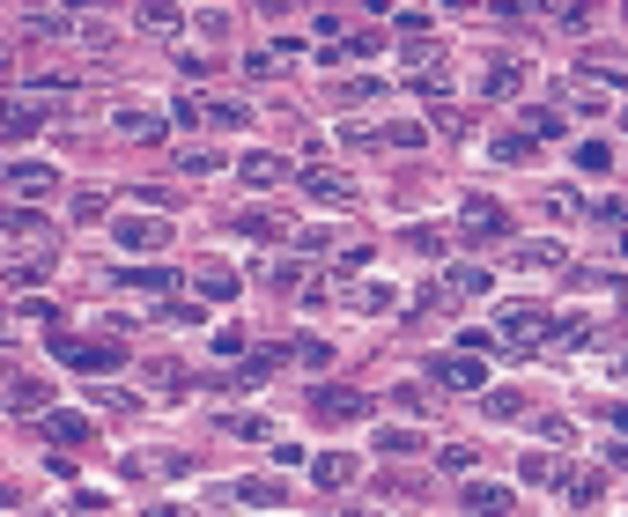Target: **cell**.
I'll return each instance as SVG.
<instances>
[{"label":"cell","instance_id":"obj_9","mask_svg":"<svg viewBox=\"0 0 628 517\" xmlns=\"http://www.w3.org/2000/svg\"><path fill=\"white\" fill-rule=\"evenodd\" d=\"M466 517H510V488H496V481H466Z\"/></svg>","mask_w":628,"mask_h":517},{"label":"cell","instance_id":"obj_32","mask_svg":"<svg viewBox=\"0 0 628 517\" xmlns=\"http://www.w3.org/2000/svg\"><path fill=\"white\" fill-rule=\"evenodd\" d=\"M30 30H37V37H67L74 15H30Z\"/></svg>","mask_w":628,"mask_h":517},{"label":"cell","instance_id":"obj_4","mask_svg":"<svg viewBox=\"0 0 628 517\" xmlns=\"http://www.w3.org/2000/svg\"><path fill=\"white\" fill-rule=\"evenodd\" d=\"M311 414H326V421H363L370 399L355 392V385H311Z\"/></svg>","mask_w":628,"mask_h":517},{"label":"cell","instance_id":"obj_26","mask_svg":"<svg viewBox=\"0 0 628 517\" xmlns=\"http://www.w3.org/2000/svg\"><path fill=\"white\" fill-rule=\"evenodd\" d=\"M569 495H577V503H599V495H606V473H569Z\"/></svg>","mask_w":628,"mask_h":517},{"label":"cell","instance_id":"obj_5","mask_svg":"<svg viewBox=\"0 0 628 517\" xmlns=\"http://www.w3.org/2000/svg\"><path fill=\"white\" fill-rule=\"evenodd\" d=\"M459 229H466L473 244H496V237H510V215H503L496 200H466L459 207Z\"/></svg>","mask_w":628,"mask_h":517},{"label":"cell","instance_id":"obj_35","mask_svg":"<svg viewBox=\"0 0 628 517\" xmlns=\"http://www.w3.org/2000/svg\"><path fill=\"white\" fill-rule=\"evenodd\" d=\"M207 119H215V126H244V104L222 97V104H207Z\"/></svg>","mask_w":628,"mask_h":517},{"label":"cell","instance_id":"obj_18","mask_svg":"<svg viewBox=\"0 0 628 517\" xmlns=\"http://www.w3.org/2000/svg\"><path fill=\"white\" fill-rule=\"evenodd\" d=\"M193 289L222 303V296H237V274H230V266H215V259H207V266H200V274H193Z\"/></svg>","mask_w":628,"mask_h":517},{"label":"cell","instance_id":"obj_37","mask_svg":"<svg viewBox=\"0 0 628 517\" xmlns=\"http://www.w3.org/2000/svg\"><path fill=\"white\" fill-rule=\"evenodd\" d=\"M577 163H584V170H606L614 156H606V141H584V148H577Z\"/></svg>","mask_w":628,"mask_h":517},{"label":"cell","instance_id":"obj_11","mask_svg":"<svg viewBox=\"0 0 628 517\" xmlns=\"http://www.w3.org/2000/svg\"><path fill=\"white\" fill-rule=\"evenodd\" d=\"M311 481L326 488V495H340V488L355 481V458H348V451H326V458H311Z\"/></svg>","mask_w":628,"mask_h":517},{"label":"cell","instance_id":"obj_7","mask_svg":"<svg viewBox=\"0 0 628 517\" xmlns=\"http://www.w3.org/2000/svg\"><path fill=\"white\" fill-rule=\"evenodd\" d=\"M303 193H311L318 207H355V185L340 178V170H318V163L303 170Z\"/></svg>","mask_w":628,"mask_h":517},{"label":"cell","instance_id":"obj_22","mask_svg":"<svg viewBox=\"0 0 628 517\" xmlns=\"http://www.w3.org/2000/svg\"><path fill=\"white\" fill-rule=\"evenodd\" d=\"M281 495H289L281 481H237V503H259V510H274Z\"/></svg>","mask_w":628,"mask_h":517},{"label":"cell","instance_id":"obj_21","mask_svg":"<svg viewBox=\"0 0 628 517\" xmlns=\"http://www.w3.org/2000/svg\"><path fill=\"white\" fill-rule=\"evenodd\" d=\"M45 429H52V444H89V421L82 414H45Z\"/></svg>","mask_w":628,"mask_h":517},{"label":"cell","instance_id":"obj_25","mask_svg":"<svg viewBox=\"0 0 628 517\" xmlns=\"http://www.w3.org/2000/svg\"><path fill=\"white\" fill-rule=\"evenodd\" d=\"M562 133V111H525V141H555Z\"/></svg>","mask_w":628,"mask_h":517},{"label":"cell","instance_id":"obj_24","mask_svg":"<svg viewBox=\"0 0 628 517\" xmlns=\"http://www.w3.org/2000/svg\"><path fill=\"white\" fill-rule=\"evenodd\" d=\"M289 355H296V362H311V370H318V362H333V348H326L318 333H296V340H289Z\"/></svg>","mask_w":628,"mask_h":517},{"label":"cell","instance_id":"obj_12","mask_svg":"<svg viewBox=\"0 0 628 517\" xmlns=\"http://www.w3.org/2000/svg\"><path fill=\"white\" fill-rule=\"evenodd\" d=\"M37 126H45V111H37L30 97H8V104H0V133H15V141H23V133H37Z\"/></svg>","mask_w":628,"mask_h":517},{"label":"cell","instance_id":"obj_3","mask_svg":"<svg viewBox=\"0 0 628 517\" xmlns=\"http://www.w3.org/2000/svg\"><path fill=\"white\" fill-rule=\"evenodd\" d=\"M429 377H436L444 392H488V370H481V362H473L466 348H451V355H429Z\"/></svg>","mask_w":628,"mask_h":517},{"label":"cell","instance_id":"obj_40","mask_svg":"<svg viewBox=\"0 0 628 517\" xmlns=\"http://www.w3.org/2000/svg\"><path fill=\"white\" fill-rule=\"evenodd\" d=\"M0 340H8V311H0Z\"/></svg>","mask_w":628,"mask_h":517},{"label":"cell","instance_id":"obj_39","mask_svg":"<svg viewBox=\"0 0 628 517\" xmlns=\"http://www.w3.org/2000/svg\"><path fill=\"white\" fill-rule=\"evenodd\" d=\"M606 421H614V429L628 436V407H606Z\"/></svg>","mask_w":628,"mask_h":517},{"label":"cell","instance_id":"obj_15","mask_svg":"<svg viewBox=\"0 0 628 517\" xmlns=\"http://www.w3.org/2000/svg\"><path fill=\"white\" fill-rule=\"evenodd\" d=\"M237 229H244V237H266V244H274V237H289V222H281L274 207H244Z\"/></svg>","mask_w":628,"mask_h":517},{"label":"cell","instance_id":"obj_1","mask_svg":"<svg viewBox=\"0 0 628 517\" xmlns=\"http://www.w3.org/2000/svg\"><path fill=\"white\" fill-rule=\"evenodd\" d=\"M540 340H555V311L547 303H510V311L496 318V348H540Z\"/></svg>","mask_w":628,"mask_h":517},{"label":"cell","instance_id":"obj_14","mask_svg":"<svg viewBox=\"0 0 628 517\" xmlns=\"http://www.w3.org/2000/svg\"><path fill=\"white\" fill-rule=\"evenodd\" d=\"M126 289H148V296H178V274H170V266H126Z\"/></svg>","mask_w":628,"mask_h":517},{"label":"cell","instance_id":"obj_6","mask_svg":"<svg viewBox=\"0 0 628 517\" xmlns=\"http://www.w3.org/2000/svg\"><path fill=\"white\" fill-rule=\"evenodd\" d=\"M111 237H119L126 252H163V244H170V229H163L156 215H119V222H111Z\"/></svg>","mask_w":628,"mask_h":517},{"label":"cell","instance_id":"obj_17","mask_svg":"<svg viewBox=\"0 0 628 517\" xmlns=\"http://www.w3.org/2000/svg\"><path fill=\"white\" fill-rule=\"evenodd\" d=\"M481 97H488V104H503V97H518V67H510V60H496V67H488V74H481Z\"/></svg>","mask_w":628,"mask_h":517},{"label":"cell","instance_id":"obj_8","mask_svg":"<svg viewBox=\"0 0 628 517\" xmlns=\"http://www.w3.org/2000/svg\"><path fill=\"white\" fill-rule=\"evenodd\" d=\"M111 126H119L126 141H163V111H148V104H119Z\"/></svg>","mask_w":628,"mask_h":517},{"label":"cell","instance_id":"obj_13","mask_svg":"<svg viewBox=\"0 0 628 517\" xmlns=\"http://www.w3.org/2000/svg\"><path fill=\"white\" fill-rule=\"evenodd\" d=\"M237 170H244V185H281V178H289V163L266 156V148H252V156H244Z\"/></svg>","mask_w":628,"mask_h":517},{"label":"cell","instance_id":"obj_30","mask_svg":"<svg viewBox=\"0 0 628 517\" xmlns=\"http://www.w3.org/2000/svg\"><path fill=\"white\" fill-rule=\"evenodd\" d=\"M392 30H399V37H429V15H422V8H399Z\"/></svg>","mask_w":628,"mask_h":517},{"label":"cell","instance_id":"obj_23","mask_svg":"<svg viewBox=\"0 0 628 517\" xmlns=\"http://www.w3.org/2000/svg\"><path fill=\"white\" fill-rule=\"evenodd\" d=\"M0 229H15V237H45V222H37L30 207H15V200L0 207Z\"/></svg>","mask_w":628,"mask_h":517},{"label":"cell","instance_id":"obj_28","mask_svg":"<svg viewBox=\"0 0 628 517\" xmlns=\"http://www.w3.org/2000/svg\"><path fill=\"white\" fill-rule=\"evenodd\" d=\"M377 141H385V148H422L429 133H422V126H385V133H377Z\"/></svg>","mask_w":628,"mask_h":517},{"label":"cell","instance_id":"obj_33","mask_svg":"<svg viewBox=\"0 0 628 517\" xmlns=\"http://www.w3.org/2000/svg\"><path fill=\"white\" fill-rule=\"evenodd\" d=\"M333 266H340V274H363L370 252H363V244H348V252H333Z\"/></svg>","mask_w":628,"mask_h":517},{"label":"cell","instance_id":"obj_36","mask_svg":"<svg viewBox=\"0 0 628 517\" xmlns=\"http://www.w3.org/2000/svg\"><path fill=\"white\" fill-rule=\"evenodd\" d=\"M562 252H555V244H525V252H518V266H555Z\"/></svg>","mask_w":628,"mask_h":517},{"label":"cell","instance_id":"obj_10","mask_svg":"<svg viewBox=\"0 0 628 517\" xmlns=\"http://www.w3.org/2000/svg\"><path fill=\"white\" fill-rule=\"evenodd\" d=\"M8 185H15L23 200H45L60 178H52V163H8Z\"/></svg>","mask_w":628,"mask_h":517},{"label":"cell","instance_id":"obj_34","mask_svg":"<svg viewBox=\"0 0 628 517\" xmlns=\"http://www.w3.org/2000/svg\"><path fill=\"white\" fill-rule=\"evenodd\" d=\"M222 156H215V148H185V170H193V178H207V170H215Z\"/></svg>","mask_w":628,"mask_h":517},{"label":"cell","instance_id":"obj_41","mask_svg":"<svg viewBox=\"0 0 628 517\" xmlns=\"http://www.w3.org/2000/svg\"><path fill=\"white\" fill-rule=\"evenodd\" d=\"M348 517H377V510H348Z\"/></svg>","mask_w":628,"mask_h":517},{"label":"cell","instance_id":"obj_29","mask_svg":"<svg viewBox=\"0 0 628 517\" xmlns=\"http://www.w3.org/2000/svg\"><path fill=\"white\" fill-rule=\"evenodd\" d=\"M392 303H399V296L385 289V281H370V289H363V296H355V311H392Z\"/></svg>","mask_w":628,"mask_h":517},{"label":"cell","instance_id":"obj_2","mask_svg":"<svg viewBox=\"0 0 628 517\" xmlns=\"http://www.w3.org/2000/svg\"><path fill=\"white\" fill-rule=\"evenodd\" d=\"M52 355H60L67 370H82V377H111V370L126 362L111 340H74V333H52Z\"/></svg>","mask_w":628,"mask_h":517},{"label":"cell","instance_id":"obj_19","mask_svg":"<svg viewBox=\"0 0 628 517\" xmlns=\"http://www.w3.org/2000/svg\"><path fill=\"white\" fill-rule=\"evenodd\" d=\"M444 296H488V266H451V274H444Z\"/></svg>","mask_w":628,"mask_h":517},{"label":"cell","instance_id":"obj_20","mask_svg":"<svg viewBox=\"0 0 628 517\" xmlns=\"http://www.w3.org/2000/svg\"><path fill=\"white\" fill-rule=\"evenodd\" d=\"M481 414H488V421H510V414H525V392H510V385L481 392Z\"/></svg>","mask_w":628,"mask_h":517},{"label":"cell","instance_id":"obj_38","mask_svg":"<svg viewBox=\"0 0 628 517\" xmlns=\"http://www.w3.org/2000/svg\"><path fill=\"white\" fill-rule=\"evenodd\" d=\"M141 517H193L185 503H156V510H141Z\"/></svg>","mask_w":628,"mask_h":517},{"label":"cell","instance_id":"obj_42","mask_svg":"<svg viewBox=\"0 0 628 517\" xmlns=\"http://www.w3.org/2000/svg\"><path fill=\"white\" fill-rule=\"evenodd\" d=\"M621 370H628V362H621Z\"/></svg>","mask_w":628,"mask_h":517},{"label":"cell","instance_id":"obj_27","mask_svg":"<svg viewBox=\"0 0 628 517\" xmlns=\"http://www.w3.org/2000/svg\"><path fill=\"white\" fill-rule=\"evenodd\" d=\"M377 451H392V458H407V451H422V436H414V429H385V436H377Z\"/></svg>","mask_w":628,"mask_h":517},{"label":"cell","instance_id":"obj_16","mask_svg":"<svg viewBox=\"0 0 628 517\" xmlns=\"http://www.w3.org/2000/svg\"><path fill=\"white\" fill-rule=\"evenodd\" d=\"M518 473H525L532 488H562V481H569V473H562V458H547V451H525V466H518Z\"/></svg>","mask_w":628,"mask_h":517},{"label":"cell","instance_id":"obj_31","mask_svg":"<svg viewBox=\"0 0 628 517\" xmlns=\"http://www.w3.org/2000/svg\"><path fill=\"white\" fill-rule=\"evenodd\" d=\"M525 156H532L525 133H503V141H496V163H525Z\"/></svg>","mask_w":628,"mask_h":517}]
</instances>
